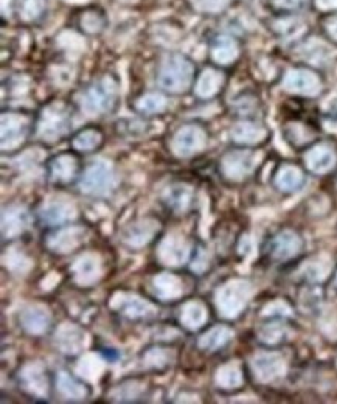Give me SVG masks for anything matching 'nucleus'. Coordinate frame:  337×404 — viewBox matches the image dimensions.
<instances>
[{"label":"nucleus","mask_w":337,"mask_h":404,"mask_svg":"<svg viewBox=\"0 0 337 404\" xmlns=\"http://www.w3.org/2000/svg\"><path fill=\"white\" fill-rule=\"evenodd\" d=\"M308 160L313 168L316 170H325L333 164V154L327 148H316L308 156Z\"/></svg>","instance_id":"0eeeda50"},{"label":"nucleus","mask_w":337,"mask_h":404,"mask_svg":"<svg viewBox=\"0 0 337 404\" xmlns=\"http://www.w3.org/2000/svg\"><path fill=\"white\" fill-rule=\"evenodd\" d=\"M190 76H192V66H190V62L181 56H174L165 66L161 80L162 85L167 89L179 91V89H183L188 85Z\"/></svg>","instance_id":"f257e3e1"},{"label":"nucleus","mask_w":337,"mask_h":404,"mask_svg":"<svg viewBox=\"0 0 337 404\" xmlns=\"http://www.w3.org/2000/svg\"><path fill=\"white\" fill-rule=\"evenodd\" d=\"M237 44L230 37L222 36L216 42V46L213 47V55L219 62H230L235 56H237Z\"/></svg>","instance_id":"20e7f679"},{"label":"nucleus","mask_w":337,"mask_h":404,"mask_svg":"<svg viewBox=\"0 0 337 404\" xmlns=\"http://www.w3.org/2000/svg\"><path fill=\"white\" fill-rule=\"evenodd\" d=\"M118 2H122V3H128V5H132V3H137L138 0H118Z\"/></svg>","instance_id":"f3484780"},{"label":"nucleus","mask_w":337,"mask_h":404,"mask_svg":"<svg viewBox=\"0 0 337 404\" xmlns=\"http://www.w3.org/2000/svg\"><path fill=\"white\" fill-rule=\"evenodd\" d=\"M233 134H235V137L241 140V142H255L262 132H259V130H257V128H253L252 125H241L235 130Z\"/></svg>","instance_id":"9d476101"},{"label":"nucleus","mask_w":337,"mask_h":404,"mask_svg":"<svg viewBox=\"0 0 337 404\" xmlns=\"http://www.w3.org/2000/svg\"><path fill=\"white\" fill-rule=\"evenodd\" d=\"M328 31H329V35H331L337 41V17L331 19V21L328 22Z\"/></svg>","instance_id":"dca6fc26"},{"label":"nucleus","mask_w":337,"mask_h":404,"mask_svg":"<svg viewBox=\"0 0 337 404\" xmlns=\"http://www.w3.org/2000/svg\"><path fill=\"white\" fill-rule=\"evenodd\" d=\"M218 82H219L218 75H216L215 72H207L202 76V80L199 82V92L203 95L212 94L216 89V86H218Z\"/></svg>","instance_id":"9b49d317"},{"label":"nucleus","mask_w":337,"mask_h":404,"mask_svg":"<svg viewBox=\"0 0 337 404\" xmlns=\"http://www.w3.org/2000/svg\"><path fill=\"white\" fill-rule=\"evenodd\" d=\"M95 145V139L92 134H84V136H80V139L76 140V146L81 150H89V148H92V146Z\"/></svg>","instance_id":"f8f14e48"},{"label":"nucleus","mask_w":337,"mask_h":404,"mask_svg":"<svg viewBox=\"0 0 337 404\" xmlns=\"http://www.w3.org/2000/svg\"><path fill=\"white\" fill-rule=\"evenodd\" d=\"M104 16L95 10L86 11L81 17V27L89 31V33H97V31L104 27Z\"/></svg>","instance_id":"423d86ee"},{"label":"nucleus","mask_w":337,"mask_h":404,"mask_svg":"<svg viewBox=\"0 0 337 404\" xmlns=\"http://www.w3.org/2000/svg\"><path fill=\"white\" fill-rule=\"evenodd\" d=\"M284 86L288 87L289 91L316 94L317 89H319V81H317L313 73L304 72V70H295V72H291L286 76Z\"/></svg>","instance_id":"f03ea898"},{"label":"nucleus","mask_w":337,"mask_h":404,"mask_svg":"<svg viewBox=\"0 0 337 404\" xmlns=\"http://www.w3.org/2000/svg\"><path fill=\"white\" fill-rule=\"evenodd\" d=\"M46 10V0H17L19 17L25 22H35Z\"/></svg>","instance_id":"7ed1b4c3"},{"label":"nucleus","mask_w":337,"mask_h":404,"mask_svg":"<svg viewBox=\"0 0 337 404\" xmlns=\"http://www.w3.org/2000/svg\"><path fill=\"white\" fill-rule=\"evenodd\" d=\"M307 0H272V3L278 6V8H297Z\"/></svg>","instance_id":"ddd939ff"},{"label":"nucleus","mask_w":337,"mask_h":404,"mask_svg":"<svg viewBox=\"0 0 337 404\" xmlns=\"http://www.w3.org/2000/svg\"><path fill=\"white\" fill-rule=\"evenodd\" d=\"M161 106H162V100L161 98L149 97L148 100H145V109H148V111H157V109Z\"/></svg>","instance_id":"4468645a"},{"label":"nucleus","mask_w":337,"mask_h":404,"mask_svg":"<svg viewBox=\"0 0 337 404\" xmlns=\"http://www.w3.org/2000/svg\"><path fill=\"white\" fill-rule=\"evenodd\" d=\"M230 0H193V5L202 12H219Z\"/></svg>","instance_id":"1a4fd4ad"},{"label":"nucleus","mask_w":337,"mask_h":404,"mask_svg":"<svg viewBox=\"0 0 337 404\" xmlns=\"http://www.w3.org/2000/svg\"><path fill=\"white\" fill-rule=\"evenodd\" d=\"M316 5L320 10H334L337 8V0H316Z\"/></svg>","instance_id":"2eb2a0df"},{"label":"nucleus","mask_w":337,"mask_h":404,"mask_svg":"<svg viewBox=\"0 0 337 404\" xmlns=\"http://www.w3.org/2000/svg\"><path fill=\"white\" fill-rule=\"evenodd\" d=\"M199 143L201 134L198 130H193V128H187V130H183L179 136H177V146H179L183 152L194 150Z\"/></svg>","instance_id":"39448f33"},{"label":"nucleus","mask_w":337,"mask_h":404,"mask_svg":"<svg viewBox=\"0 0 337 404\" xmlns=\"http://www.w3.org/2000/svg\"><path fill=\"white\" fill-rule=\"evenodd\" d=\"M275 25L280 33L289 37L300 35L304 30V24L302 21H298V19H284V21H280Z\"/></svg>","instance_id":"6e6552de"}]
</instances>
